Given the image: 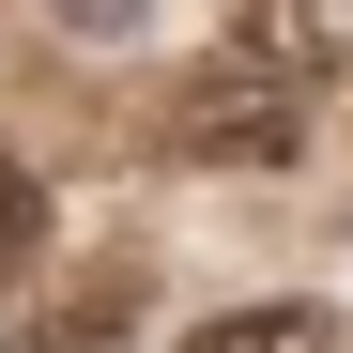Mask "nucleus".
Segmentation results:
<instances>
[{
	"label": "nucleus",
	"instance_id": "423d86ee",
	"mask_svg": "<svg viewBox=\"0 0 353 353\" xmlns=\"http://www.w3.org/2000/svg\"><path fill=\"white\" fill-rule=\"evenodd\" d=\"M46 31H62V46H92V62H123V46L154 31V0H46Z\"/></svg>",
	"mask_w": 353,
	"mask_h": 353
},
{
	"label": "nucleus",
	"instance_id": "39448f33",
	"mask_svg": "<svg viewBox=\"0 0 353 353\" xmlns=\"http://www.w3.org/2000/svg\"><path fill=\"white\" fill-rule=\"evenodd\" d=\"M31 261H46V185H31L16 154H0V307L31 292Z\"/></svg>",
	"mask_w": 353,
	"mask_h": 353
},
{
	"label": "nucleus",
	"instance_id": "f03ea898",
	"mask_svg": "<svg viewBox=\"0 0 353 353\" xmlns=\"http://www.w3.org/2000/svg\"><path fill=\"white\" fill-rule=\"evenodd\" d=\"M169 353H353V323L323 292H246V307H200Z\"/></svg>",
	"mask_w": 353,
	"mask_h": 353
},
{
	"label": "nucleus",
	"instance_id": "20e7f679",
	"mask_svg": "<svg viewBox=\"0 0 353 353\" xmlns=\"http://www.w3.org/2000/svg\"><path fill=\"white\" fill-rule=\"evenodd\" d=\"M123 338H139V276L108 261V276H77L62 307H46V338H31V353H123Z\"/></svg>",
	"mask_w": 353,
	"mask_h": 353
},
{
	"label": "nucleus",
	"instance_id": "7ed1b4c3",
	"mask_svg": "<svg viewBox=\"0 0 353 353\" xmlns=\"http://www.w3.org/2000/svg\"><path fill=\"white\" fill-rule=\"evenodd\" d=\"M246 62H261V77H292V92L353 77V0H261V16H246Z\"/></svg>",
	"mask_w": 353,
	"mask_h": 353
},
{
	"label": "nucleus",
	"instance_id": "f257e3e1",
	"mask_svg": "<svg viewBox=\"0 0 353 353\" xmlns=\"http://www.w3.org/2000/svg\"><path fill=\"white\" fill-rule=\"evenodd\" d=\"M169 154H185V169H292V154H307V92L230 46V62H200L185 92H169Z\"/></svg>",
	"mask_w": 353,
	"mask_h": 353
}]
</instances>
